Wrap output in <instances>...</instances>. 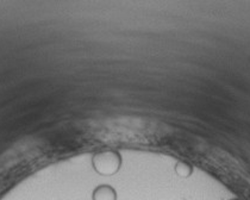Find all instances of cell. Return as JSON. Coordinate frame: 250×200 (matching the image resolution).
Segmentation results:
<instances>
[{"instance_id":"277c9868","label":"cell","mask_w":250,"mask_h":200,"mask_svg":"<svg viewBox=\"0 0 250 200\" xmlns=\"http://www.w3.org/2000/svg\"><path fill=\"white\" fill-rule=\"evenodd\" d=\"M230 200H238V199H230Z\"/></svg>"},{"instance_id":"7a4b0ae2","label":"cell","mask_w":250,"mask_h":200,"mask_svg":"<svg viewBox=\"0 0 250 200\" xmlns=\"http://www.w3.org/2000/svg\"><path fill=\"white\" fill-rule=\"evenodd\" d=\"M92 200H117V192L110 185H99L92 193Z\"/></svg>"},{"instance_id":"3957f363","label":"cell","mask_w":250,"mask_h":200,"mask_svg":"<svg viewBox=\"0 0 250 200\" xmlns=\"http://www.w3.org/2000/svg\"><path fill=\"white\" fill-rule=\"evenodd\" d=\"M174 170H175L176 175L180 178H189L193 174V166L188 161L179 160L174 166Z\"/></svg>"},{"instance_id":"6da1fadb","label":"cell","mask_w":250,"mask_h":200,"mask_svg":"<svg viewBox=\"0 0 250 200\" xmlns=\"http://www.w3.org/2000/svg\"><path fill=\"white\" fill-rule=\"evenodd\" d=\"M123 159L121 153L116 149H103L97 151L92 158V167L99 175L112 177L122 168Z\"/></svg>"}]
</instances>
